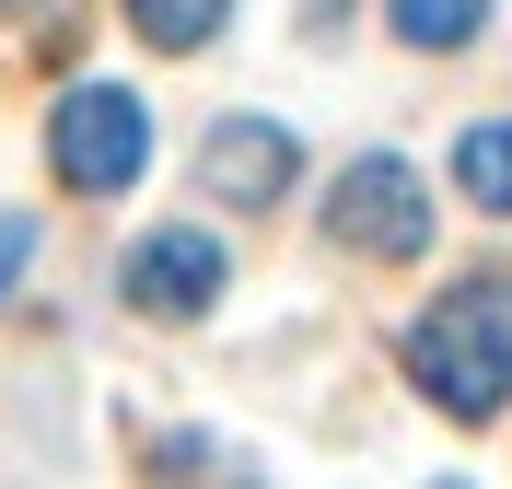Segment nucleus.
<instances>
[{"instance_id": "1", "label": "nucleus", "mask_w": 512, "mask_h": 489, "mask_svg": "<svg viewBox=\"0 0 512 489\" xmlns=\"http://www.w3.org/2000/svg\"><path fill=\"white\" fill-rule=\"evenodd\" d=\"M408 385L466 431L501 420V396H512V280H454L408 326Z\"/></svg>"}, {"instance_id": "2", "label": "nucleus", "mask_w": 512, "mask_h": 489, "mask_svg": "<svg viewBox=\"0 0 512 489\" xmlns=\"http://www.w3.org/2000/svg\"><path fill=\"white\" fill-rule=\"evenodd\" d=\"M47 163H59L70 198L140 187V163H152V105L128 94V82H70L59 117H47Z\"/></svg>"}, {"instance_id": "3", "label": "nucleus", "mask_w": 512, "mask_h": 489, "mask_svg": "<svg viewBox=\"0 0 512 489\" xmlns=\"http://www.w3.org/2000/svg\"><path fill=\"white\" fill-rule=\"evenodd\" d=\"M326 245H338V257L408 268L419 245H431V187H419V163L408 152H361L350 175L326 187Z\"/></svg>"}, {"instance_id": "4", "label": "nucleus", "mask_w": 512, "mask_h": 489, "mask_svg": "<svg viewBox=\"0 0 512 489\" xmlns=\"http://www.w3.org/2000/svg\"><path fill=\"white\" fill-rule=\"evenodd\" d=\"M222 280H233V257H222V233H198V222H163V233H140V245H128V268H117V292L140 303L152 326H187V315H210V303H222Z\"/></svg>"}, {"instance_id": "5", "label": "nucleus", "mask_w": 512, "mask_h": 489, "mask_svg": "<svg viewBox=\"0 0 512 489\" xmlns=\"http://www.w3.org/2000/svg\"><path fill=\"white\" fill-rule=\"evenodd\" d=\"M291 175H303V140H291L280 117H222V129L198 140V187L233 198V210H280Z\"/></svg>"}, {"instance_id": "6", "label": "nucleus", "mask_w": 512, "mask_h": 489, "mask_svg": "<svg viewBox=\"0 0 512 489\" xmlns=\"http://www.w3.org/2000/svg\"><path fill=\"white\" fill-rule=\"evenodd\" d=\"M454 187L478 198L489 222H512V117H489V129L454 140Z\"/></svg>"}, {"instance_id": "7", "label": "nucleus", "mask_w": 512, "mask_h": 489, "mask_svg": "<svg viewBox=\"0 0 512 489\" xmlns=\"http://www.w3.org/2000/svg\"><path fill=\"white\" fill-rule=\"evenodd\" d=\"M233 0H128V24H140V47H163V59H187V47H210L222 35Z\"/></svg>"}, {"instance_id": "8", "label": "nucleus", "mask_w": 512, "mask_h": 489, "mask_svg": "<svg viewBox=\"0 0 512 489\" xmlns=\"http://www.w3.org/2000/svg\"><path fill=\"white\" fill-rule=\"evenodd\" d=\"M384 24L408 35V47H466L489 24V0H384Z\"/></svg>"}, {"instance_id": "9", "label": "nucleus", "mask_w": 512, "mask_h": 489, "mask_svg": "<svg viewBox=\"0 0 512 489\" xmlns=\"http://www.w3.org/2000/svg\"><path fill=\"white\" fill-rule=\"evenodd\" d=\"M35 268V210H0V292Z\"/></svg>"}]
</instances>
